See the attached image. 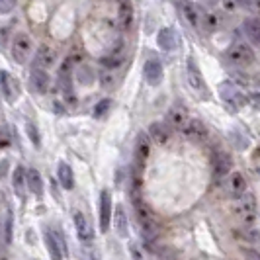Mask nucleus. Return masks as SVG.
Here are the masks:
<instances>
[{"label": "nucleus", "instance_id": "obj_1", "mask_svg": "<svg viewBox=\"0 0 260 260\" xmlns=\"http://www.w3.org/2000/svg\"><path fill=\"white\" fill-rule=\"evenodd\" d=\"M135 215H137V221H139V227H141L143 239L151 245L158 237V225L155 223L153 211H151V208L145 202L139 200V202H135Z\"/></svg>", "mask_w": 260, "mask_h": 260}, {"label": "nucleus", "instance_id": "obj_2", "mask_svg": "<svg viewBox=\"0 0 260 260\" xmlns=\"http://www.w3.org/2000/svg\"><path fill=\"white\" fill-rule=\"evenodd\" d=\"M10 53H12V59L18 63V65H26L29 61V55L34 53V41L31 38L20 31L12 38V47H10Z\"/></svg>", "mask_w": 260, "mask_h": 260}, {"label": "nucleus", "instance_id": "obj_3", "mask_svg": "<svg viewBox=\"0 0 260 260\" xmlns=\"http://www.w3.org/2000/svg\"><path fill=\"white\" fill-rule=\"evenodd\" d=\"M227 59L233 63L235 67H250L254 63V51H252V47L245 43V41H235L233 45L227 49Z\"/></svg>", "mask_w": 260, "mask_h": 260}, {"label": "nucleus", "instance_id": "obj_4", "mask_svg": "<svg viewBox=\"0 0 260 260\" xmlns=\"http://www.w3.org/2000/svg\"><path fill=\"white\" fill-rule=\"evenodd\" d=\"M235 213H237V217L245 223V225L250 227L252 223L256 221V200H254V196L245 194L243 198H239Z\"/></svg>", "mask_w": 260, "mask_h": 260}, {"label": "nucleus", "instance_id": "obj_5", "mask_svg": "<svg viewBox=\"0 0 260 260\" xmlns=\"http://www.w3.org/2000/svg\"><path fill=\"white\" fill-rule=\"evenodd\" d=\"M57 57H59V53H57V47L53 43H41L38 47V51H36V61H34L36 65L34 67L47 71V69L57 65Z\"/></svg>", "mask_w": 260, "mask_h": 260}, {"label": "nucleus", "instance_id": "obj_6", "mask_svg": "<svg viewBox=\"0 0 260 260\" xmlns=\"http://www.w3.org/2000/svg\"><path fill=\"white\" fill-rule=\"evenodd\" d=\"M182 135L186 139H190V141L200 143V141L208 139L209 131H208V125L202 119H188V123L182 127Z\"/></svg>", "mask_w": 260, "mask_h": 260}, {"label": "nucleus", "instance_id": "obj_7", "mask_svg": "<svg viewBox=\"0 0 260 260\" xmlns=\"http://www.w3.org/2000/svg\"><path fill=\"white\" fill-rule=\"evenodd\" d=\"M0 88H2L4 98L10 104L18 100V96H20V84H18L16 77H12L8 71H0Z\"/></svg>", "mask_w": 260, "mask_h": 260}, {"label": "nucleus", "instance_id": "obj_8", "mask_svg": "<svg viewBox=\"0 0 260 260\" xmlns=\"http://www.w3.org/2000/svg\"><path fill=\"white\" fill-rule=\"evenodd\" d=\"M114 206H112V194L108 190H102L100 194V231L102 233H108V227L112 223V211Z\"/></svg>", "mask_w": 260, "mask_h": 260}, {"label": "nucleus", "instance_id": "obj_9", "mask_svg": "<svg viewBox=\"0 0 260 260\" xmlns=\"http://www.w3.org/2000/svg\"><path fill=\"white\" fill-rule=\"evenodd\" d=\"M151 143L153 141H151L149 133L141 131L137 135V139H135V162H137V167H145L147 158L151 155Z\"/></svg>", "mask_w": 260, "mask_h": 260}, {"label": "nucleus", "instance_id": "obj_10", "mask_svg": "<svg viewBox=\"0 0 260 260\" xmlns=\"http://www.w3.org/2000/svg\"><path fill=\"white\" fill-rule=\"evenodd\" d=\"M133 20H135V10H133V4L131 0H119L117 4V24L123 31H129L133 26Z\"/></svg>", "mask_w": 260, "mask_h": 260}, {"label": "nucleus", "instance_id": "obj_11", "mask_svg": "<svg viewBox=\"0 0 260 260\" xmlns=\"http://www.w3.org/2000/svg\"><path fill=\"white\" fill-rule=\"evenodd\" d=\"M145 80L151 84V86H158L162 82V77H165V71H162V63L156 59V57H151L147 63H145Z\"/></svg>", "mask_w": 260, "mask_h": 260}, {"label": "nucleus", "instance_id": "obj_12", "mask_svg": "<svg viewBox=\"0 0 260 260\" xmlns=\"http://www.w3.org/2000/svg\"><path fill=\"white\" fill-rule=\"evenodd\" d=\"M219 92H221V98L227 102V104L231 106L233 110H237V108H241V106L245 104V96L239 92V88L235 86L233 82H223L221 88H219Z\"/></svg>", "mask_w": 260, "mask_h": 260}, {"label": "nucleus", "instance_id": "obj_13", "mask_svg": "<svg viewBox=\"0 0 260 260\" xmlns=\"http://www.w3.org/2000/svg\"><path fill=\"white\" fill-rule=\"evenodd\" d=\"M149 137H151V141H155L156 145H169L170 139H172V131L167 123H162V121H153L151 125H149Z\"/></svg>", "mask_w": 260, "mask_h": 260}, {"label": "nucleus", "instance_id": "obj_14", "mask_svg": "<svg viewBox=\"0 0 260 260\" xmlns=\"http://www.w3.org/2000/svg\"><path fill=\"white\" fill-rule=\"evenodd\" d=\"M45 245L49 248V254H51V260H65V254H63V239L61 235H57L53 229H47L45 231Z\"/></svg>", "mask_w": 260, "mask_h": 260}, {"label": "nucleus", "instance_id": "obj_15", "mask_svg": "<svg viewBox=\"0 0 260 260\" xmlns=\"http://www.w3.org/2000/svg\"><path fill=\"white\" fill-rule=\"evenodd\" d=\"M29 82H31V86L39 94H45V92H49V88H51V78L47 75V71H43L39 67H34L29 71Z\"/></svg>", "mask_w": 260, "mask_h": 260}, {"label": "nucleus", "instance_id": "obj_16", "mask_svg": "<svg viewBox=\"0 0 260 260\" xmlns=\"http://www.w3.org/2000/svg\"><path fill=\"white\" fill-rule=\"evenodd\" d=\"M188 110L184 106L176 104L172 106L169 112H167V125L169 127H174V129H182L184 125L188 123Z\"/></svg>", "mask_w": 260, "mask_h": 260}, {"label": "nucleus", "instance_id": "obj_17", "mask_svg": "<svg viewBox=\"0 0 260 260\" xmlns=\"http://www.w3.org/2000/svg\"><path fill=\"white\" fill-rule=\"evenodd\" d=\"M73 221H75V227H77L78 239H80L82 243H90L94 233H92V227H90V223H88V219H86V215L77 209V211L73 213Z\"/></svg>", "mask_w": 260, "mask_h": 260}, {"label": "nucleus", "instance_id": "obj_18", "mask_svg": "<svg viewBox=\"0 0 260 260\" xmlns=\"http://www.w3.org/2000/svg\"><path fill=\"white\" fill-rule=\"evenodd\" d=\"M227 190H229V194L233 196L235 200L243 198V196L247 194V180H245V176L241 172H233L229 176V180H227Z\"/></svg>", "mask_w": 260, "mask_h": 260}, {"label": "nucleus", "instance_id": "obj_19", "mask_svg": "<svg viewBox=\"0 0 260 260\" xmlns=\"http://www.w3.org/2000/svg\"><path fill=\"white\" fill-rule=\"evenodd\" d=\"M231 167H233V158L227 155V153L219 151L215 155V158H213V174H215V178L227 176L231 172Z\"/></svg>", "mask_w": 260, "mask_h": 260}, {"label": "nucleus", "instance_id": "obj_20", "mask_svg": "<svg viewBox=\"0 0 260 260\" xmlns=\"http://www.w3.org/2000/svg\"><path fill=\"white\" fill-rule=\"evenodd\" d=\"M186 77H188V82H190V86L194 90H206V82H204V77H202V71L198 69L194 59H188Z\"/></svg>", "mask_w": 260, "mask_h": 260}, {"label": "nucleus", "instance_id": "obj_21", "mask_svg": "<svg viewBox=\"0 0 260 260\" xmlns=\"http://www.w3.org/2000/svg\"><path fill=\"white\" fill-rule=\"evenodd\" d=\"M180 10H182L186 22H188L192 27L198 29V27L202 26V14H200V10L196 8L194 2H190V0H182V2H180Z\"/></svg>", "mask_w": 260, "mask_h": 260}, {"label": "nucleus", "instance_id": "obj_22", "mask_svg": "<svg viewBox=\"0 0 260 260\" xmlns=\"http://www.w3.org/2000/svg\"><path fill=\"white\" fill-rule=\"evenodd\" d=\"M156 41H158V47L165 49V51H172V49H176V45H178L176 34H174V29H170V27H162V29L158 31V36H156Z\"/></svg>", "mask_w": 260, "mask_h": 260}, {"label": "nucleus", "instance_id": "obj_23", "mask_svg": "<svg viewBox=\"0 0 260 260\" xmlns=\"http://www.w3.org/2000/svg\"><path fill=\"white\" fill-rule=\"evenodd\" d=\"M243 31L256 47H260V18H247L243 22Z\"/></svg>", "mask_w": 260, "mask_h": 260}, {"label": "nucleus", "instance_id": "obj_24", "mask_svg": "<svg viewBox=\"0 0 260 260\" xmlns=\"http://www.w3.org/2000/svg\"><path fill=\"white\" fill-rule=\"evenodd\" d=\"M123 43H117L116 47H114V51L108 53L106 57H102V67H106V69H117V67H121V63H123Z\"/></svg>", "mask_w": 260, "mask_h": 260}, {"label": "nucleus", "instance_id": "obj_25", "mask_svg": "<svg viewBox=\"0 0 260 260\" xmlns=\"http://www.w3.org/2000/svg\"><path fill=\"white\" fill-rule=\"evenodd\" d=\"M57 178H59V182L61 186L65 188V190H73L75 188V176H73V169L67 165V162H59V167H57Z\"/></svg>", "mask_w": 260, "mask_h": 260}, {"label": "nucleus", "instance_id": "obj_26", "mask_svg": "<svg viewBox=\"0 0 260 260\" xmlns=\"http://www.w3.org/2000/svg\"><path fill=\"white\" fill-rule=\"evenodd\" d=\"M26 184L31 194H36V196L43 194V178H41L39 170H36V169L26 170Z\"/></svg>", "mask_w": 260, "mask_h": 260}, {"label": "nucleus", "instance_id": "obj_27", "mask_svg": "<svg viewBox=\"0 0 260 260\" xmlns=\"http://www.w3.org/2000/svg\"><path fill=\"white\" fill-rule=\"evenodd\" d=\"M12 186L14 190H16V194L20 196V198H24V188H26V170L24 167H16L14 169V174H12Z\"/></svg>", "mask_w": 260, "mask_h": 260}, {"label": "nucleus", "instance_id": "obj_28", "mask_svg": "<svg viewBox=\"0 0 260 260\" xmlns=\"http://www.w3.org/2000/svg\"><path fill=\"white\" fill-rule=\"evenodd\" d=\"M114 217H116L117 235H119V237H127V215H125V211H123V206H117Z\"/></svg>", "mask_w": 260, "mask_h": 260}, {"label": "nucleus", "instance_id": "obj_29", "mask_svg": "<svg viewBox=\"0 0 260 260\" xmlns=\"http://www.w3.org/2000/svg\"><path fill=\"white\" fill-rule=\"evenodd\" d=\"M202 27H204L206 31H215V29L219 27V18H217V14H213V12L202 14Z\"/></svg>", "mask_w": 260, "mask_h": 260}, {"label": "nucleus", "instance_id": "obj_30", "mask_svg": "<svg viewBox=\"0 0 260 260\" xmlns=\"http://www.w3.org/2000/svg\"><path fill=\"white\" fill-rule=\"evenodd\" d=\"M110 106H112V100H110V98L100 100L98 104L94 106V117H104L106 114H108V110H110Z\"/></svg>", "mask_w": 260, "mask_h": 260}, {"label": "nucleus", "instance_id": "obj_31", "mask_svg": "<svg viewBox=\"0 0 260 260\" xmlns=\"http://www.w3.org/2000/svg\"><path fill=\"white\" fill-rule=\"evenodd\" d=\"M27 137L31 139V143L36 145V147H39V143H41V139H39L38 127H36L34 123H27Z\"/></svg>", "mask_w": 260, "mask_h": 260}, {"label": "nucleus", "instance_id": "obj_32", "mask_svg": "<svg viewBox=\"0 0 260 260\" xmlns=\"http://www.w3.org/2000/svg\"><path fill=\"white\" fill-rule=\"evenodd\" d=\"M18 0H0V14H10L16 8Z\"/></svg>", "mask_w": 260, "mask_h": 260}, {"label": "nucleus", "instance_id": "obj_33", "mask_svg": "<svg viewBox=\"0 0 260 260\" xmlns=\"http://www.w3.org/2000/svg\"><path fill=\"white\" fill-rule=\"evenodd\" d=\"M252 170H254V174L260 178V149H256L254 155H252Z\"/></svg>", "mask_w": 260, "mask_h": 260}, {"label": "nucleus", "instance_id": "obj_34", "mask_svg": "<svg viewBox=\"0 0 260 260\" xmlns=\"http://www.w3.org/2000/svg\"><path fill=\"white\" fill-rule=\"evenodd\" d=\"M12 241V215H8V221H6V243Z\"/></svg>", "mask_w": 260, "mask_h": 260}, {"label": "nucleus", "instance_id": "obj_35", "mask_svg": "<svg viewBox=\"0 0 260 260\" xmlns=\"http://www.w3.org/2000/svg\"><path fill=\"white\" fill-rule=\"evenodd\" d=\"M221 2H223V8H225L227 12H233L235 8L239 6V4H237V0H221Z\"/></svg>", "mask_w": 260, "mask_h": 260}, {"label": "nucleus", "instance_id": "obj_36", "mask_svg": "<svg viewBox=\"0 0 260 260\" xmlns=\"http://www.w3.org/2000/svg\"><path fill=\"white\" fill-rule=\"evenodd\" d=\"M100 80H102V86H104V88H108V86H112V82H114V77H112V75H102V77H100Z\"/></svg>", "mask_w": 260, "mask_h": 260}, {"label": "nucleus", "instance_id": "obj_37", "mask_svg": "<svg viewBox=\"0 0 260 260\" xmlns=\"http://www.w3.org/2000/svg\"><path fill=\"white\" fill-rule=\"evenodd\" d=\"M250 8L254 10L256 16H260V0H252V4H250Z\"/></svg>", "mask_w": 260, "mask_h": 260}, {"label": "nucleus", "instance_id": "obj_38", "mask_svg": "<svg viewBox=\"0 0 260 260\" xmlns=\"http://www.w3.org/2000/svg\"><path fill=\"white\" fill-rule=\"evenodd\" d=\"M131 254H133V260H141V252L137 250L135 245H131Z\"/></svg>", "mask_w": 260, "mask_h": 260}, {"label": "nucleus", "instance_id": "obj_39", "mask_svg": "<svg viewBox=\"0 0 260 260\" xmlns=\"http://www.w3.org/2000/svg\"><path fill=\"white\" fill-rule=\"evenodd\" d=\"M237 4H239V6H245V8H248V6L252 4V0H237Z\"/></svg>", "mask_w": 260, "mask_h": 260}, {"label": "nucleus", "instance_id": "obj_40", "mask_svg": "<svg viewBox=\"0 0 260 260\" xmlns=\"http://www.w3.org/2000/svg\"><path fill=\"white\" fill-rule=\"evenodd\" d=\"M55 110H57V114H59V116H63V114H65V108H63V106H59V102H55Z\"/></svg>", "mask_w": 260, "mask_h": 260}, {"label": "nucleus", "instance_id": "obj_41", "mask_svg": "<svg viewBox=\"0 0 260 260\" xmlns=\"http://www.w3.org/2000/svg\"><path fill=\"white\" fill-rule=\"evenodd\" d=\"M0 147H8V137H0Z\"/></svg>", "mask_w": 260, "mask_h": 260}]
</instances>
